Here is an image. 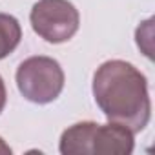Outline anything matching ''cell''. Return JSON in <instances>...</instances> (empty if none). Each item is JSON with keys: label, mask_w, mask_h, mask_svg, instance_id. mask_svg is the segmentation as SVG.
Listing matches in <instances>:
<instances>
[{"label": "cell", "mask_w": 155, "mask_h": 155, "mask_svg": "<svg viewBox=\"0 0 155 155\" xmlns=\"http://www.w3.org/2000/svg\"><path fill=\"white\" fill-rule=\"evenodd\" d=\"M93 99L108 122L133 133L142 131L151 119V101L144 73L131 62L111 58L102 62L91 82Z\"/></svg>", "instance_id": "cell-1"}, {"label": "cell", "mask_w": 155, "mask_h": 155, "mask_svg": "<svg viewBox=\"0 0 155 155\" xmlns=\"http://www.w3.org/2000/svg\"><path fill=\"white\" fill-rule=\"evenodd\" d=\"M133 131L108 122L82 120L66 128L58 140L62 155H130L135 148Z\"/></svg>", "instance_id": "cell-2"}, {"label": "cell", "mask_w": 155, "mask_h": 155, "mask_svg": "<svg viewBox=\"0 0 155 155\" xmlns=\"http://www.w3.org/2000/svg\"><path fill=\"white\" fill-rule=\"evenodd\" d=\"M15 81L26 101L33 104H49L60 97L66 75L60 62L53 57L35 55L18 64Z\"/></svg>", "instance_id": "cell-3"}, {"label": "cell", "mask_w": 155, "mask_h": 155, "mask_svg": "<svg viewBox=\"0 0 155 155\" xmlns=\"http://www.w3.org/2000/svg\"><path fill=\"white\" fill-rule=\"evenodd\" d=\"M33 31L49 44H62L75 37L81 15L69 0H38L29 13Z\"/></svg>", "instance_id": "cell-4"}, {"label": "cell", "mask_w": 155, "mask_h": 155, "mask_svg": "<svg viewBox=\"0 0 155 155\" xmlns=\"http://www.w3.org/2000/svg\"><path fill=\"white\" fill-rule=\"evenodd\" d=\"M22 40V28L20 22L9 15L0 13V60L9 57Z\"/></svg>", "instance_id": "cell-5"}, {"label": "cell", "mask_w": 155, "mask_h": 155, "mask_svg": "<svg viewBox=\"0 0 155 155\" xmlns=\"http://www.w3.org/2000/svg\"><path fill=\"white\" fill-rule=\"evenodd\" d=\"M135 40H137L139 49L151 60L153 58V18H148L137 28Z\"/></svg>", "instance_id": "cell-6"}, {"label": "cell", "mask_w": 155, "mask_h": 155, "mask_svg": "<svg viewBox=\"0 0 155 155\" xmlns=\"http://www.w3.org/2000/svg\"><path fill=\"white\" fill-rule=\"evenodd\" d=\"M6 102H8V91H6L4 79L0 77V113L4 111V108H6Z\"/></svg>", "instance_id": "cell-7"}]
</instances>
